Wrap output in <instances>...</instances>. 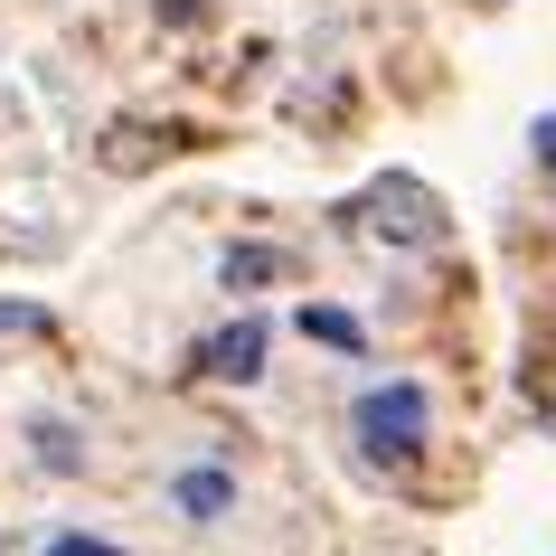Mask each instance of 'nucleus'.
Segmentation results:
<instances>
[{
	"label": "nucleus",
	"mask_w": 556,
	"mask_h": 556,
	"mask_svg": "<svg viewBox=\"0 0 556 556\" xmlns=\"http://www.w3.org/2000/svg\"><path fill=\"white\" fill-rule=\"evenodd\" d=\"M302 330H312V340H321V350H350V358L368 350V330H358L350 312H330V302H312V312H302Z\"/></svg>",
	"instance_id": "6"
},
{
	"label": "nucleus",
	"mask_w": 556,
	"mask_h": 556,
	"mask_svg": "<svg viewBox=\"0 0 556 556\" xmlns=\"http://www.w3.org/2000/svg\"><path fill=\"white\" fill-rule=\"evenodd\" d=\"M264 358H274V330H264V321H227V330L199 350V378L245 387V378H264Z\"/></svg>",
	"instance_id": "3"
},
{
	"label": "nucleus",
	"mask_w": 556,
	"mask_h": 556,
	"mask_svg": "<svg viewBox=\"0 0 556 556\" xmlns=\"http://www.w3.org/2000/svg\"><path fill=\"white\" fill-rule=\"evenodd\" d=\"M217 274H227V293H264V283H283V274H293V255H283V245H236Z\"/></svg>",
	"instance_id": "5"
},
{
	"label": "nucleus",
	"mask_w": 556,
	"mask_h": 556,
	"mask_svg": "<svg viewBox=\"0 0 556 556\" xmlns=\"http://www.w3.org/2000/svg\"><path fill=\"white\" fill-rule=\"evenodd\" d=\"M350 227L368 236V245H406V255H425V245H443V199L425 189V179L387 170V179H368V189H358Z\"/></svg>",
	"instance_id": "1"
},
{
	"label": "nucleus",
	"mask_w": 556,
	"mask_h": 556,
	"mask_svg": "<svg viewBox=\"0 0 556 556\" xmlns=\"http://www.w3.org/2000/svg\"><path fill=\"white\" fill-rule=\"evenodd\" d=\"M170 509H179V519H227V509H236V481L217 463H189L170 481Z\"/></svg>",
	"instance_id": "4"
},
{
	"label": "nucleus",
	"mask_w": 556,
	"mask_h": 556,
	"mask_svg": "<svg viewBox=\"0 0 556 556\" xmlns=\"http://www.w3.org/2000/svg\"><path fill=\"white\" fill-rule=\"evenodd\" d=\"M538 161H547V170H556V123H538Z\"/></svg>",
	"instance_id": "10"
},
{
	"label": "nucleus",
	"mask_w": 556,
	"mask_h": 556,
	"mask_svg": "<svg viewBox=\"0 0 556 556\" xmlns=\"http://www.w3.org/2000/svg\"><path fill=\"white\" fill-rule=\"evenodd\" d=\"M0 340H48V312L38 302H0Z\"/></svg>",
	"instance_id": "8"
},
{
	"label": "nucleus",
	"mask_w": 556,
	"mask_h": 556,
	"mask_svg": "<svg viewBox=\"0 0 556 556\" xmlns=\"http://www.w3.org/2000/svg\"><path fill=\"white\" fill-rule=\"evenodd\" d=\"M425 434H434V406H425V387H415V378L358 396V443H368V463H415Z\"/></svg>",
	"instance_id": "2"
},
{
	"label": "nucleus",
	"mask_w": 556,
	"mask_h": 556,
	"mask_svg": "<svg viewBox=\"0 0 556 556\" xmlns=\"http://www.w3.org/2000/svg\"><path fill=\"white\" fill-rule=\"evenodd\" d=\"M29 453H38L48 471H76V463H86V453H76V425H48V415L29 425Z\"/></svg>",
	"instance_id": "7"
},
{
	"label": "nucleus",
	"mask_w": 556,
	"mask_h": 556,
	"mask_svg": "<svg viewBox=\"0 0 556 556\" xmlns=\"http://www.w3.org/2000/svg\"><path fill=\"white\" fill-rule=\"evenodd\" d=\"M48 556H123V547H104V538H76V528H66V538H48Z\"/></svg>",
	"instance_id": "9"
}]
</instances>
